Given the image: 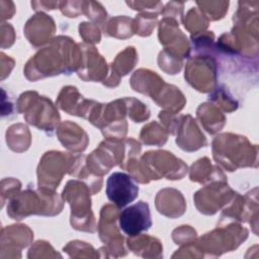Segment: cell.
<instances>
[{"instance_id": "1", "label": "cell", "mask_w": 259, "mask_h": 259, "mask_svg": "<svg viewBox=\"0 0 259 259\" xmlns=\"http://www.w3.org/2000/svg\"><path fill=\"white\" fill-rule=\"evenodd\" d=\"M82 62V50L68 36H57L51 46L37 52L28 60L24 74L30 81L60 74L70 75L78 71Z\"/></svg>"}, {"instance_id": "2", "label": "cell", "mask_w": 259, "mask_h": 259, "mask_svg": "<svg viewBox=\"0 0 259 259\" xmlns=\"http://www.w3.org/2000/svg\"><path fill=\"white\" fill-rule=\"evenodd\" d=\"M63 201V197L55 190L42 187H38L37 190L27 188L8 200L7 214L16 221L31 214L56 215L61 212Z\"/></svg>"}, {"instance_id": "3", "label": "cell", "mask_w": 259, "mask_h": 259, "mask_svg": "<svg viewBox=\"0 0 259 259\" xmlns=\"http://www.w3.org/2000/svg\"><path fill=\"white\" fill-rule=\"evenodd\" d=\"M16 110L24 114V119L37 128L52 135L60 121V114L52 101L39 96L35 91L22 93L17 99Z\"/></svg>"}, {"instance_id": "4", "label": "cell", "mask_w": 259, "mask_h": 259, "mask_svg": "<svg viewBox=\"0 0 259 259\" xmlns=\"http://www.w3.org/2000/svg\"><path fill=\"white\" fill-rule=\"evenodd\" d=\"M62 197L71 206L70 222L72 228L78 231L95 233L97 226L91 210L90 189L86 184L77 180L67 182Z\"/></svg>"}, {"instance_id": "5", "label": "cell", "mask_w": 259, "mask_h": 259, "mask_svg": "<svg viewBox=\"0 0 259 259\" xmlns=\"http://www.w3.org/2000/svg\"><path fill=\"white\" fill-rule=\"evenodd\" d=\"M141 161L150 180L161 177L176 180L187 173V165L167 151H149L142 156Z\"/></svg>"}, {"instance_id": "6", "label": "cell", "mask_w": 259, "mask_h": 259, "mask_svg": "<svg viewBox=\"0 0 259 259\" xmlns=\"http://www.w3.org/2000/svg\"><path fill=\"white\" fill-rule=\"evenodd\" d=\"M76 155L50 151L45 153L37 166L38 187L55 190L65 173L71 172Z\"/></svg>"}, {"instance_id": "7", "label": "cell", "mask_w": 259, "mask_h": 259, "mask_svg": "<svg viewBox=\"0 0 259 259\" xmlns=\"http://www.w3.org/2000/svg\"><path fill=\"white\" fill-rule=\"evenodd\" d=\"M184 76L187 82L196 90L209 92L214 89L217 82V60L207 55L193 56L186 65Z\"/></svg>"}, {"instance_id": "8", "label": "cell", "mask_w": 259, "mask_h": 259, "mask_svg": "<svg viewBox=\"0 0 259 259\" xmlns=\"http://www.w3.org/2000/svg\"><path fill=\"white\" fill-rule=\"evenodd\" d=\"M118 207L113 204H106L101 208L100 220L98 225L99 238L107 244L103 247L109 254V256H125L126 251L123 247V238L120 236L115 222L118 219Z\"/></svg>"}, {"instance_id": "9", "label": "cell", "mask_w": 259, "mask_h": 259, "mask_svg": "<svg viewBox=\"0 0 259 259\" xmlns=\"http://www.w3.org/2000/svg\"><path fill=\"white\" fill-rule=\"evenodd\" d=\"M237 192L233 191L226 181H214L198 190L194 196L197 209L203 214H214L223 205L233 200Z\"/></svg>"}, {"instance_id": "10", "label": "cell", "mask_w": 259, "mask_h": 259, "mask_svg": "<svg viewBox=\"0 0 259 259\" xmlns=\"http://www.w3.org/2000/svg\"><path fill=\"white\" fill-rule=\"evenodd\" d=\"M119 228L128 237L141 235L152 227V218L149 204L140 200L125 207L118 214Z\"/></svg>"}, {"instance_id": "11", "label": "cell", "mask_w": 259, "mask_h": 259, "mask_svg": "<svg viewBox=\"0 0 259 259\" xmlns=\"http://www.w3.org/2000/svg\"><path fill=\"white\" fill-rule=\"evenodd\" d=\"M139 195V186L131 175L113 172L106 181V196L118 208L126 206Z\"/></svg>"}, {"instance_id": "12", "label": "cell", "mask_w": 259, "mask_h": 259, "mask_svg": "<svg viewBox=\"0 0 259 259\" xmlns=\"http://www.w3.org/2000/svg\"><path fill=\"white\" fill-rule=\"evenodd\" d=\"M82 50L81 67L78 76L84 81H104L107 75V64L98 51L90 45L80 44Z\"/></svg>"}, {"instance_id": "13", "label": "cell", "mask_w": 259, "mask_h": 259, "mask_svg": "<svg viewBox=\"0 0 259 259\" xmlns=\"http://www.w3.org/2000/svg\"><path fill=\"white\" fill-rule=\"evenodd\" d=\"M33 233L26 225H11L2 228L0 255L7 252L2 258L18 257L16 252H20L21 249L27 247L31 243Z\"/></svg>"}, {"instance_id": "14", "label": "cell", "mask_w": 259, "mask_h": 259, "mask_svg": "<svg viewBox=\"0 0 259 259\" xmlns=\"http://www.w3.org/2000/svg\"><path fill=\"white\" fill-rule=\"evenodd\" d=\"M57 105L71 115L88 118L96 101L85 99L74 86L63 87L58 99Z\"/></svg>"}, {"instance_id": "15", "label": "cell", "mask_w": 259, "mask_h": 259, "mask_svg": "<svg viewBox=\"0 0 259 259\" xmlns=\"http://www.w3.org/2000/svg\"><path fill=\"white\" fill-rule=\"evenodd\" d=\"M55 30L56 27L53 18L42 12L30 17L24 26L26 38L35 48L50 41Z\"/></svg>"}, {"instance_id": "16", "label": "cell", "mask_w": 259, "mask_h": 259, "mask_svg": "<svg viewBox=\"0 0 259 259\" xmlns=\"http://www.w3.org/2000/svg\"><path fill=\"white\" fill-rule=\"evenodd\" d=\"M57 135L62 145L72 152H83L89 142L88 136L83 128L70 120L59 124Z\"/></svg>"}, {"instance_id": "17", "label": "cell", "mask_w": 259, "mask_h": 259, "mask_svg": "<svg viewBox=\"0 0 259 259\" xmlns=\"http://www.w3.org/2000/svg\"><path fill=\"white\" fill-rule=\"evenodd\" d=\"M158 211L169 218H177L185 212L186 204L182 193L174 188H165L156 197Z\"/></svg>"}, {"instance_id": "18", "label": "cell", "mask_w": 259, "mask_h": 259, "mask_svg": "<svg viewBox=\"0 0 259 259\" xmlns=\"http://www.w3.org/2000/svg\"><path fill=\"white\" fill-rule=\"evenodd\" d=\"M138 55L134 47H127L120 52L111 63V74L102 83L107 87H115L119 84L120 77L125 76L135 67Z\"/></svg>"}, {"instance_id": "19", "label": "cell", "mask_w": 259, "mask_h": 259, "mask_svg": "<svg viewBox=\"0 0 259 259\" xmlns=\"http://www.w3.org/2000/svg\"><path fill=\"white\" fill-rule=\"evenodd\" d=\"M163 84V79H161L155 72L145 69L136 71L131 79V85L135 91L150 95L151 98L158 93Z\"/></svg>"}, {"instance_id": "20", "label": "cell", "mask_w": 259, "mask_h": 259, "mask_svg": "<svg viewBox=\"0 0 259 259\" xmlns=\"http://www.w3.org/2000/svg\"><path fill=\"white\" fill-rule=\"evenodd\" d=\"M177 138L176 141L183 139L184 137H190V152L196 151L201 147L207 145L204 135L199 131L195 120L191 115H181L180 120L176 130Z\"/></svg>"}, {"instance_id": "21", "label": "cell", "mask_w": 259, "mask_h": 259, "mask_svg": "<svg viewBox=\"0 0 259 259\" xmlns=\"http://www.w3.org/2000/svg\"><path fill=\"white\" fill-rule=\"evenodd\" d=\"M159 106L164 107L173 113L181 110L185 104V98L182 92L174 85L164 83L158 93L152 98Z\"/></svg>"}, {"instance_id": "22", "label": "cell", "mask_w": 259, "mask_h": 259, "mask_svg": "<svg viewBox=\"0 0 259 259\" xmlns=\"http://www.w3.org/2000/svg\"><path fill=\"white\" fill-rule=\"evenodd\" d=\"M189 176L191 181L199 183L210 181V178L213 181H226V176L224 173L220 170V168L213 167L206 157L199 159L192 164Z\"/></svg>"}, {"instance_id": "23", "label": "cell", "mask_w": 259, "mask_h": 259, "mask_svg": "<svg viewBox=\"0 0 259 259\" xmlns=\"http://www.w3.org/2000/svg\"><path fill=\"white\" fill-rule=\"evenodd\" d=\"M127 246L135 254L142 257H159L155 252H153V249L160 252L163 251L160 241L147 235L130 237L127 240Z\"/></svg>"}, {"instance_id": "24", "label": "cell", "mask_w": 259, "mask_h": 259, "mask_svg": "<svg viewBox=\"0 0 259 259\" xmlns=\"http://www.w3.org/2000/svg\"><path fill=\"white\" fill-rule=\"evenodd\" d=\"M6 143L8 147L17 153L26 151L30 145V133L26 125L16 123L6 131Z\"/></svg>"}, {"instance_id": "25", "label": "cell", "mask_w": 259, "mask_h": 259, "mask_svg": "<svg viewBox=\"0 0 259 259\" xmlns=\"http://www.w3.org/2000/svg\"><path fill=\"white\" fill-rule=\"evenodd\" d=\"M197 117L204 128L211 119L209 130V134L211 135L218 133L225 124V116L221 113L219 108H217L213 104L210 103L200 104V106L197 109Z\"/></svg>"}, {"instance_id": "26", "label": "cell", "mask_w": 259, "mask_h": 259, "mask_svg": "<svg viewBox=\"0 0 259 259\" xmlns=\"http://www.w3.org/2000/svg\"><path fill=\"white\" fill-rule=\"evenodd\" d=\"M102 29L108 36L126 38L134 34V19L126 16L112 17Z\"/></svg>"}, {"instance_id": "27", "label": "cell", "mask_w": 259, "mask_h": 259, "mask_svg": "<svg viewBox=\"0 0 259 259\" xmlns=\"http://www.w3.org/2000/svg\"><path fill=\"white\" fill-rule=\"evenodd\" d=\"M168 132L157 121L148 123L142 128L141 140L146 145L162 146L167 142Z\"/></svg>"}, {"instance_id": "28", "label": "cell", "mask_w": 259, "mask_h": 259, "mask_svg": "<svg viewBox=\"0 0 259 259\" xmlns=\"http://www.w3.org/2000/svg\"><path fill=\"white\" fill-rule=\"evenodd\" d=\"M185 28L189 30L191 33L198 34L203 32V30L208 25V20L204 16L202 12H200L196 8H192L188 11L186 15V20L184 21Z\"/></svg>"}, {"instance_id": "29", "label": "cell", "mask_w": 259, "mask_h": 259, "mask_svg": "<svg viewBox=\"0 0 259 259\" xmlns=\"http://www.w3.org/2000/svg\"><path fill=\"white\" fill-rule=\"evenodd\" d=\"M124 101L126 106V112L135 122H142L149 118L150 110L146 104L132 97L124 98Z\"/></svg>"}, {"instance_id": "30", "label": "cell", "mask_w": 259, "mask_h": 259, "mask_svg": "<svg viewBox=\"0 0 259 259\" xmlns=\"http://www.w3.org/2000/svg\"><path fill=\"white\" fill-rule=\"evenodd\" d=\"M157 14L142 13L134 19V33L141 36H148L152 33L156 24Z\"/></svg>"}, {"instance_id": "31", "label": "cell", "mask_w": 259, "mask_h": 259, "mask_svg": "<svg viewBox=\"0 0 259 259\" xmlns=\"http://www.w3.org/2000/svg\"><path fill=\"white\" fill-rule=\"evenodd\" d=\"M158 64L161 70L165 71L167 74H177L182 68V59L176 57L167 51H163L159 54Z\"/></svg>"}, {"instance_id": "32", "label": "cell", "mask_w": 259, "mask_h": 259, "mask_svg": "<svg viewBox=\"0 0 259 259\" xmlns=\"http://www.w3.org/2000/svg\"><path fill=\"white\" fill-rule=\"evenodd\" d=\"M83 13L90 18L92 21L96 22L99 25H102V28L104 26V21L106 19L107 13L103 9V7L98 2H84L83 6Z\"/></svg>"}, {"instance_id": "33", "label": "cell", "mask_w": 259, "mask_h": 259, "mask_svg": "<svg viewBox=\"0 0 259 259\" xmlns=\"http://www.w3.org/2000/svg\"><path fill=\"white\" fill-rule=\"evenodd\" d=\"M80 36L89 44H96L100 41V31L99 28L92 23L82 22L79 25Z\"/></svg>"}, {"instance_id": "34", "label": "cell", "mask_w": 259, "mask_h": 259, "mask_svg": "<svg viewBox=\"0 0 259 259\" xmlns=\"http://www.w3.org/2000/svg\"><path fill=\"white\" fill-rule=\"evenodd\" d=\"M3 181L7 184L8 187H6L5 184L1 183V200H2V206L5 203L6 199H10L12 196H14L16 193L19 192V189L21 187V183L14 178H6L3 179Z\"/></svg>"}, {"instance_id": "35", "label": "cell", "mask_w": 259, "mask_h": 259, "mask_svg": "<svg viewBox=\"0 0 259 259\" xmlns=\"http://www.w3.org/2000/svg\"><path fill=\"white\" fill-rule=\"evenodd\" d=\"M182 12H183V3L169 2L163 11V14L166 17L175 19L176 16H179L180 18H182Z\"/></svg>"}, {"instance_id": "36", "label": "cell", "mask_w": 259, "mask_h": 259, "mask_svg": "<svg viewBox=\"0 0 259 259\" xmlns=\"http://www.w3.org/2000/svg\"><path fill=\"white\" fill-rule=\"evenodd\" d=\"M31 5H39V7H41L40 9L51 10L56 9L60 5V2H31ZM39 7L35 8L34 10H37Z\"/></svg>"}]
</instances>
